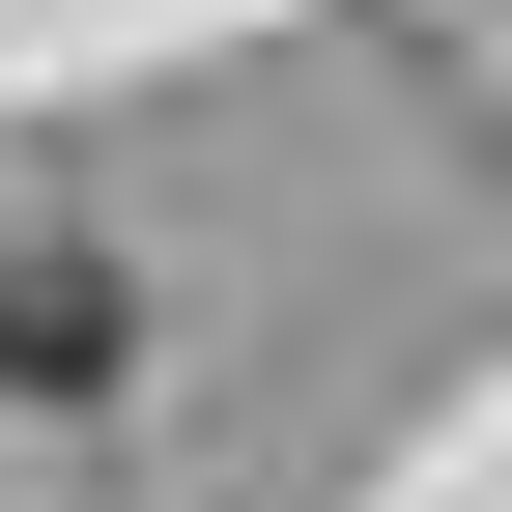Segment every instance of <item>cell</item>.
<instances>
[{"label":"cell","mask_w":512,"mask_h":512,"mask_svg":"<svg viewBox=\"0 0 512 512\" xmlns=\"http://www.w3.org/2000/svg\"><path fill=\"white\" fill-rule=\"evenodd\" d=\"M0 370H114V285L86 256H0Z\"/></svg>","instance_id":"cell-1"}]
</instances>
